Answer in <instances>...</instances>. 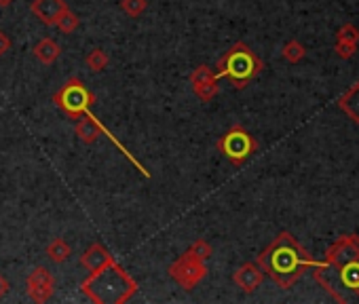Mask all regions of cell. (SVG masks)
I'll list each match as a JSON object with an SVG mask.
<instances>
[{
  "label": "cell",
  "mask_w": 359,
  "mask_h": 304,
  "mask_svg": "<svg viewBox=\"0 0 359 304\" xmlns=\"http://www.w3.org/2000/svg\"><path fill=\"white\" fill-rule=\"evenodd\" d=\"M313 279L338 304L359 302V234H342L311 268Z\"/></svg>",
  "instance_id": "6da1fadb"
},
{
  "label": "cell",
  "mask_w": 359,
  "mask_h": 304,
  "mask_svg": "<svg viewBox=\"0 0 359 304\" xmlns=\"http://www.w3.org/2000/svg\"><path fill=\"white\" fill-rule=\"evenodd\" d=\"M256 264L263 268L265 277H271L281 290H289L309 268L317 264V260L294 239L291 232L283 230L256 258Z\"/></svg>",
  "instance_id": "7a4b0ae2"
},
{
  "label": "cell",
  "mask_w": 359,
  "mask_h": 304,
  "mask_svg": "<svg viewBox=\"0 0 359 304\" xmlns=\"http://www.w3.org/2000/svg\"><path fill=\"white\" fill-rule=\"evenodd\" d=\"M81 290L95 304H125L138 292V281L112 258L102 268L89 273Z\"/></svg>",
  "instance_id": "3957f363"
},
{
  "label": "cell",
  "mask_w": 359,
  "mask_h": 304,
  "mask_svg": "<svg viewBox=\"0 0 359 304\" xmlns=\"http://www.w3.org/2000/svg\"><path fill=\"white\" fill-rule=\"evenodd\" d=\"M263 70H265L263 59H260L245 43H235L218 59L216 77L228 79L235 89H245Z\"/></svg>",
  "instance_id": "277c9868"
},
{
  "label": "cell",
  "mask_w": 359,
  "mask_h": 304,
  "mask_svg": "<svg viewBox=\"0 0 359 304\" xmlns=\"http://www.w3.org/2000/svg\"><path fill=\"white\" fill-rule=\"evenodd\" d=\"M53 104L63 114H68L72 121H76L87 112H91V106L95 104V95L87 89V85L81 79L74 77L53 93Z\"/></svg>",
  "instance_id": "5b68a950"
},
{
  "label": "cell",
  "mask_w": 359,
  "mask_h": 304,
  "mask_svg": "<svg viewBox=\"0 0 359 304\" xmlns=\"http://www.w3.org/2000/svg\"><path fill=\"white\" fill-rule=\"evenodd\" d=\"M216 148L224 159H228L235 167H241L258 150V142L243 125H233L216 142Z\"/></svg>",
  "instance_id": "8992f818"
},
{
  "label": "cell",
  "mask_w": 359,
  "mask_h": 304,
  "mask_svg": "<svg viewBox=\"0 0 359 304\" xmlns=\"http://www.w3.org/2000/svg\"><path fill=\"white\" fill-rule=\"evenodd\" d=\"M167 273H170V277H172L180 287H184V290L190 292V290H194V287H197V285L205 279L207 266H205L203 260L194 258V256H190V254L186 252V254H182L174 264H170Z\"/></svg>",
  "instance_id": "52a82bcc"
},
{
  "label": "cell",
  "mask_w": 359,
  "mask_h": 304,
  "mask_svg": "<svg viewBox=\"0 0 359 304\" xmlns=\"http://www.w3.org/2000/svg\"><path fill=\"white\" fill-rule=\"evenodd\" d=\"M25 287H28V296H30L32 302H39V304L47 302L53 296V290H55V279L51 275V270L45 268V266H37L28 275Z\"/></svg>",
  "instance_id": "ba28073f"
},
{
  "label": "cell",
  "mask_w": 359,
  "mask_h": 304,
  "mask_svg": "<svg viewBox=\"0 0 359 304\" xmlns=\"http://www.w3.org/2000/svg\"><path fill=\"white\" fill-rule=\"evenodd\" d=\"M190 85H192V91H194V95H197L201 101H212L216 95H218V91H220V87H218V77H216V72L212 70L209 65H197L192 70V74H190Z\"/></svg>",
  "instance_id": "9c48e42d"
},
{
  "label": "cell",
  "mask_w": 359,
  "mask_h": 304,
  "mask_svg": "<svg viewBox=\"0 0 359 304\" xmlns=\"http://www.w3.org/2000/svg\"><path fill=\"white\" fill-rule=\"evenodd\" d=\"M233 281L235 285L245 292V294H254L260 285H263L265 281V273H263V268H260L256 262H245L241 264L235 273H233Z\"/></svg>",
  "instance_id": "30bf717a"
},
{
  "label": "cell",
  "mask_w": 359,
  "mask_h": 304,
  "mask_svg": "<svg viewBox=\"0 0 359 304\" xmlns=\"http://www.w3.org/2000/svg\"><path fill=\"white\" fill-rule=\"evenodd\" d=\"M68 9L63 0H32L30 11L41 23L45 26H55L57 17Z\"/></svg>",
  "instance_id": "8fae6325"
},
{
  "label": "cell",
  "mask_w": 359,
  "mask_h": 304,
  "mask_svg": "<svg viewBox=\"0 0 359 304\" xmlns=\"http://www.w3.org/2000/svg\"><path fill=\"white\" fill-rule=\"evenodd\" d=\"M112 260V254L102 245V243H93L89 245L83 256H81V266L87 270V273H93V270L102 268L104 264H108Z\"/></svg>",
  "instance_id": "7c38bea8"
},
{
  "label": "cell",
  "mask_w": 359,
  "mask_h": 304,
  "mask_svg": "<svg viewBox=\"0 0 359 304\" xmlns=\"http://www.w3.org/2000/svg\"><path fill=\"white\" fill-rule=\"evenodd\" d=\"M338 108L349 116V121L359 125V81L338 97Z\"/></svg>",
  "instance_id": "4fadbf2b"
},
{
  "label": "cell",
  "mask_w": 359,
  "mask_h": 304,
  "mask_svg": "<svg viewBox=\"0 0 359 304\" xmlns=\"http://www.w3.org/2000/svg\"><path fill=\"white\" fill-rule=\"evenodd\" d=\"M32 53H34V57L45 63V65H51L59 59L61 55V47L53 41V39H43L34 45V49H32Z\"/></svg>",
  "instance_id": "5bb4252c"
},
{
  "label": "cell",
  "mask_w": 359,
  "mask_h": 304,
  "mask_svg": "<svg viewBox=\"0 0 359 304\" xmlns=\"http://www.w3.org/2000/svg\"><path fill=\"white\" fill-rule=\"evenodd\" d=\"M72 254V247L63 241V239H53L49 245H47V256L53 264H61V262H66Z\"/></svg>",
  "instance_id": "9a60e30c"
},
{
  "label": "cell",
  "mask_w": 359,
  "mask_h": 304,
  "mask_svg": "<svg viewBox=\"0 0 359 304\" xmlns=\"http://www.w3.org/2000/svg\"><path fill=\"white\" fill-rule=\"evenodd\" d=\"M85 63H87V68H89L91 72H102V70H106V68H108L110 57H108V53H106L104 49L95 47V49H91V51L87 53Z\"/></svg>",
  "instance_id": "2e32d148"
},
{
  "label": "cell",
  "mask_w": 359,
  "mask_h": 304,
  "mask_svg": "<svg viewBox=\"0 0 359 304\" xmlns=\"http://www.w3.org/2000/svg\"><path fill=\"white\" fill-rule=\"evenodd\" d=\"M281 55H283V59L289 61V63H298V61H302V59L307 57V49H305V45L298 43V41H287V43L283 45Z\"/></svg>",
  "instance_id": "e0dca14e"
},
{
  "label": "cell",
  "mask_w": 359,
  "mask_h": 304,
  "mask_svg": "<svg viewBox=\"0 0 359 304\" xmlns=\"http://www.w3.org/2000/svg\"><path fill=\"white\" fill-rule=\"evenodd\" d=\"M79 26H81V19H79V15H76L74 11H70V9L63 11V13L57 17V21H55V28L61 30L63 34H72V32H76Z\"/></svg>",
  "instance_id": "ac0fdd59"
},
{
  "label": "cell",
  "mask_w": 359,
  "mask_h": 304,
  "mask_svg": "<svg viewBox=\"0 0 359 304\" xmlns=\"http://www.w3.org/2000/svg\"><path fill=\"white\" fill-rule=\"evenodd\" d=\"M148 0H121V11L129 17H138L146 11Z\"/></svg>",
  "instance_id": "d6986e66"
},
{
  "label": "cell",
  "mask_w": 359,
  "mask_h": 304,
  "mask_svg": "<svg viewBox=\"0 0 359 304\" xmlns=\"http://www.w3.org/2000/svg\"><path fill=\"white\" fill-rule=\"evenodd\" d=\"M188 254L205 262V260H209V258L214 256V247H212V245H209L207 241L199 239V241H194V243H192V245L188 247Z\"/></svg>",
  "instance_id": "ffe728a7"
},
{
  "label": "cell",
  "mask_w": 359,
  "mask_h": 304,
  "mask_svg": "<svg viewBox=\"0 0 359 304\" xmlns=\"http://www.w3.org/2000/svg\"><path fill=\"white\" fill-rule=\"evenodd\" d=\"M336 41L340 43H359V30L355 23H345L336 32Z\"/></svg>",
  "instance_id": "44dd1931"
},
{
  "label": "cell",
  "mask_w": 359,
  "mask_h": 304,
  "mask_svg": "<svg viewBox=\"0 0 359 304\" xmlns=\"http://www.w3.org/2000/svg\"><path fill=\"white\" fill-rule=\"evenodd\" d=\"M334 51H336V55L340 59H351L357 53V43H340V41H336Z\"/></svg>",
  "instance_id": "7402d4cb"
},
{
  "label": "cell",
  "mask_w": 359,
  "mask_h": 304,
  "mask_svg": "<svg viewBox=\"0 0 359 304\" xmlns=\"http://www.w3.org/2000/svg\"><path fill=\"white\" fill-rule=\"evenodd\" d=\"M11 51V39L7 37L5 32H0V57L7 55Z\"/></svg>",
  "instance_id": "603a6c76"
},
{
  "label": "cell",
  "mask_w": 359,
  "mask_h": 304,
  "mask_svg": "<svg viewBox=\"0 0 359 304\" xmlns=\"http://www.w3.org/2000/svg\"><path fill=\"white\" fill-rule=\"evenodd\" d=\"M7 292H9V281L3 275H0V298H5Z\"/></svg>",
  "instance_id": "cb8c5ba5"
},
{
  "label": "cell",
  "mask_w": 359,
  "mask_h": 304,
  "mask_svg": "<svg viewBox=\"0 0 359 304\" xmlns=\"http://www.w3.org/2000/svg\"><path fill=\"white\" fill-rule=\"evenodd\" d=\"M13 5V0H0V7H9Z\"/></svg>",
  "instance_id": "d4e9b609"
}]
</instances>
